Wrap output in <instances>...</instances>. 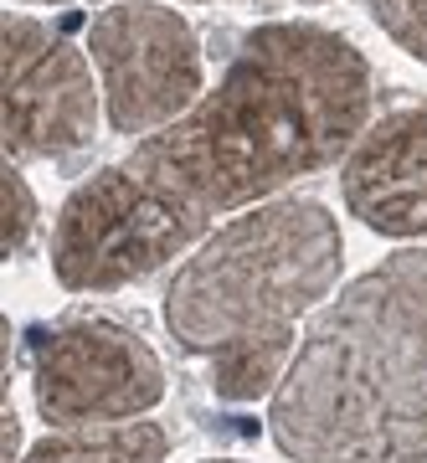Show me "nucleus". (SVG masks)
Segmentation results:
<instances>
[{"mask_svg":"<svg viewBox=\"0 0 427 463\" xmlns=\"http://www.w3.org/2000/svg\"><path fill=\"white\" fill-rule=\"evenodd\" d=\"M170 438L160 422H103V428L47 432L21 463H165Z\"/></svg>","mask_w":427,"mask_h":463,"instance_id":"1a4fd4ad","label":"nucleus"},{"mask_svg":"<svg viewBox=\"0 0 427 463\" xmlns=\"http://www.w3.org/2000/svg\"><path fill=\"white\" fill-rule=\"evenodd\" d=\"M346 263L340 222L314 196H279L216 227L165 288V325L206 361L222 402L279 392L294 325L329 298Z\"/></svg>","mask_w":427,"mask_h":463,"instance_id":"7ed1b4c3","label":"nucleus"},{"mask_svg":"<svg viewBox=\"0 0 427 463\" xmlns=\"http://www.w3.org/2000/svg\"><path fill=\"white\" fill-rule=\"evenodd\" d=\"M21 453V417L11 407V392H5V407H0V463H16Z\"/></svg>","mask_w":427,"mask_h":463,"instance_id":"f8f14e48","label":"nucleus"},{"mask_svg":"<svg viewBox=\"0 0 427 463\" xmlns=\"http://www.w3.org/2000/svg\"><path fill=\"white\" fill-rule=\"evenodd\" d=\"M88 57L99 67L103 114L129 139L170 129L206 93L201 42L165 0H114L99 11L88 26Z\"/></svg>","mask_w":427,"mask_h":463,"instance_id":"423d86ee","label":"nucleus"},{"mask_svg":"<svg viewBox=\"0 0 427 463\" xmlns=\"http://www.w3.org/2000/svg\"><path fill=\"white\" fill-rule=\"evenodd\" d=\"M268 428L299 463H427V242L309 319Z\"/></svg>","mask_w":427,"mask_h":463,"instance_id":"f03ea898","label":"nucleus"},{"mask_svg":"<svg viewBox=\"0 0 427 463\" xmlns=\"http://www.w3.org/2000/svg\"><path fill=\"white\" fill-rule=\"evenodd\" d=\"M32 397L57 432L134 422L165 397V365L139 330L114 315H62L26 335Z\"/></svg>","mask_w":427,"mask_h":463,"instance_id":"39448f33","label":"nucleus"},{"mask_svg":"<svg viewBox=\"0 0 427 463\" xmlns=\"http://www.w3.org/2000/svg\"><path fill=\"white\" fill-rule=\"evenodd\" d=\"M340 191L361 227L427 242V109L381 114L340 165Z\"/></svg>","mask_w":427,"mask_h":463,"instance_id":"6e6552de","label":"nucleus"},{"mask_svg":"<svg viewBox=\"0 0 427 463\" xmlns=\"http://www.w3.org/2000/svg\"><path fill=\"white\" fill-rule=\"evenodd\" d=\"M16 5H82V0H16Z\"/></svg>","mask_w":427,"mask_h":463,"instance_id":"ddd939ff","label":"nucleus"},{"mask_svg":"<svg viewBox=\"0 0 427 463\" xmlns=\"http://www.w3.org/2000/svg\"><path fill=\"white\" fill-rule=\"evenodd\" d=\"M206 222L145 181L129 160L93 170L62 201L52 227V268L72 294H109L176 263L201 242Z\"/></svg>","mask_w":427,"mask_h":463,"instance_id":"20e7f679","label":"nucleus"},{"mask_svg":"<svg viewBox=\"0 0 427 463\" xmlns=\"http://www.w3.org/2000/svg\"><path fill=\"white\" fill-rule=\"evenodd\" d=\"M36 232H42V206L21 165H5L0 170V258H26Z\"/></svg>","mask_w":427,"mask_h":463,"instance_id":"9d476101","label":"nucleus"},{"mask_svg":"<svg viewBox=\"0 0 427 463\" xmlns=\"http://www.w3.org/2000/svg\"><path fill=\"white\" fill-rule=\"evenodd\" d=\"M365 11L396 47L427 62V0H365Z\"/></svg>","mask_w":427,"mask_h":463,"instance_id":"9b49d317","label":"nucleus"},{"mask_svg":"<svg viewBox=\"0 0 427 463\" xmlns=\"http://www.w3.org/2000/svg\"><path fill=\"white\" fill-rule=\"evenodd\" d=\"M206 463H242V458H206Z\"/></svg>","mask_w":427,"mask_h":463,"instance_id":"4468645a","label":"nucleus"},{"mask_svg":"<svg viewBox=\"0 0 427 463\" xmlns=\"http://www.w3.org/2000/svg\"><path fill=\"white\" fill-rule=\"evenodd\" d=\"M376 72L350 36L319 21H268L242 36L191 114L124 155L191 216L252 212L283 185L346 165L376 124Z\"/></svg>","mask_w":427,"mask_h":463,"instance_id":"f257e3e1","label":"nucleus"},{"mask_svg":"<svg viewBox=\"0 0 427 463\" xmlns=\"http://www.w3.org/2000/svg\"><path fill=\"white\" fill-rule=\"evenodd\" d=\"M5 165L62 160L93 145L99 99L93 67L62 32L26 11H5Z\"/></svg>","mask_w":427,"mask_h":463,"instance_id":"0eeeda50","label":"nucleus"}]
</instances>
